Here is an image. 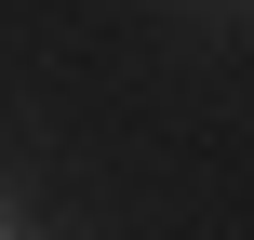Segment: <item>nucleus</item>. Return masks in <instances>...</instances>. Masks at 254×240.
Returning <instances> with one entry per match:
<instances>
[{"label":"nucleus","mask_w":254,"mask_h":240,"mask_svg":"<svg viewBox=\"0 0 254 240\" xmlns=\"http://www.w3.org/2000/svg\"><path fill=\"white\" fill-rule=\"evenodd\" d=\"M0 240H13V214H0Z\"/></svg>","instance_id":"obj_1"}]
</instances>
